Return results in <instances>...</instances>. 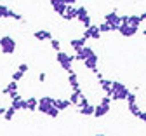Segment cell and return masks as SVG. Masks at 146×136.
<instances>
[{"label": "cell", "mask_w": 146, "mask_h": 136, "mask_svg": "<svg viewBox=\"0 0 146 136\" xmlns=\"http://www.w3.org/2000/svg\"><path fill=\"white\" fill-rule=\"evenodd\" d=\"M137 31H139V28H137V26H132V25H129V23H122L120 28H118V33H120L122 37H125V38L134 37Z\"/></svg>", "instance_id": "cell-6"}, {"label": "cell", "mask_w": 146, "mask_h": 136, "mask_svg": "<svg viewBox=\"0 0 146 136\" xmlns=\"http://www.w3.org/2000/svg\"><path fill=\"white\" fill-rule=\"evenodd\" d=\"M99 30H101V33H111V25L106 23V21H103L99 25Z\"/></svg>", "instance_id": "cell-28"}, {"label": "cell", "mask_w": 146, "mask_h": 136, "mask_svg": "<svg viewBox=\"0 0 146 136\" xmlns=\"http://www.w3.org/2000/svg\"><path fill=\"white\" fill-rule=\"evenodd\" d=\"M52 9H54V12H56V14H59V16L63 17V16H64V12H66V9H68V4H66V2L54 4V5H52Z\"/></svg>", "instance_id": "cell-17"}, {"label": "cell", "mask_w": 146, "mask_h": 136, "mask_svg": "<svg viewBox=\"0 0 146 136\" xmlns=\"http://www.w3.org/2000/svg\"><path fill=\"white\" fill-rule=\"evenodd\" d=\"M87 105H90V103H89V100L85 98V96L82 94V98H80V103H78V108H82V107H87Z\"/></svg>", "instance_id": "cell-33"}, {"label": "cell", "mask_w": 146, "mask_h": 136, "mask_svg": "<svg viewBox=\"0 0 146 136\" xmlns=\"http://www.w3.org/2000/svg\"><path fill=\"white\" fill-rule=\"evenodd\" d=\"M17 70H21V72H25V73H26V72H28V70H30V66H28V65H26V63H21V65H19V66H17Z\"/></svg>", "instance_id": "cell-34"}, {"label": "cell", "mask_w": 146, "mask_h": 136, "mask_svg": "<svg viewBox=\"0 0 146 136\" xmlns=\"http://www.w3.org/2000/svg\"><path fill=\"white\" fill-rule=\"evenodd\" d=\"M85 42H87V38H85V37H80V38H71V40H70V46H71V49L75 51V52H78V51H82V49H84Z\"/></svg>", "instance_id": "cell-12"}, {"label": "cell", "mask_w": 146, "mask_h": 136, "mask_svg": "<svg viewBox=\"0 0 146 136\" xmlns=\"http://www.w3.org/2000/svg\"><path fill=\"white\" fill-rule=\"evenodd\" d=\"M129 87H127L125 84L118 82V80H113V89L111 92H110V96H111L113 101H127V96H129Z\"/></svg>", "instance_id": "cell-1"}, {"label": "cell", "mask_w": 146, "mask_h": 136, "mask_svg": "<svg viewBox=\"0 0 146 136\" xmlns=\"http://www.w3.org/2000/svg\"><path fill=\"white\" fill-rule=\"evenodd\" d=\"M16 91H17V82H16V80H11V82L4 87V91H2V92L9 96V94H12V92H16Z\"/></svg>", "instance_id": "cell-19"}, {"label": "cell", "mask_w": 146, "mask_h": 136, "mask_svg": "<svg viewBox=\"0 0 146 136\" xmlns=\"http://www.w3.org/2000/svg\"><path fill=\"white\" fill-rule=\"evenodd\" d=\"M50 107H54V98H50V96H44V98L38 100V108H36V112L47 115V112H49Z\"/></svg>", "instance_id": "cell-8"}, {"label": "cell", "mask_w": 146, "mask_h": 136, "mask_svg": "<svg viewBox=\"0 0 146 136\" xmlns=\"http://www.w3.org/2000/svg\"><path fill=\"white\" fill-rule=\"evenodd\" d=\"M101 30H99V25H90L89 28H85V31H84V35L82 37H85L87 40L89 38H92V40H99L101 38Z\"/></svg>", "instance_id": "cell-7"}, {"label": "cell", "mask_w": 146, "mask_h": 136, "mask_svg": "<svg viewBox=\"0 0 146 136\" xmlns=\"http://www.w3.org/2000/svg\"><path fill=\"white\" fill-rule=\"evenodd\" d=\"M56 60H58L59 66H61L64 72H70V70H71V63L75 61V56H70L68 52H63V51H59V52L56 54Z\"/></svg>", "instance_id": "cell-3"}, {"label": "cell", "mask_w": 146, "mask_h": 136, "mask_svg": "<svg viewBox=\"0 0 146 136\" xmlns=\"http://www.w3.org/2000/svg\"><path fill=\"white\" fill-rule=\"evenodd\" d=\"M26 107H28L30 112H35L36 108H38V100L36 98H28L26 100Z\"/></svg>", "instance_id": "cell-22"}, {"label": "cell", "mask_w": 146, "mask_h": 136, "mask_svg": "<svg viewBox=\"0 0 146 136\" xmlns=\"http://www.w3.org/2000/svg\"><path fill=\"white\" fill-rule=\"evenodd\" d=\"M84 66L87 68V70H90L92 73H98L99 70H98V54L94 52V54H90L87 60L84 61Z\"/></svg>", "instance_id": "cell-9"}, {"label": "cell", "mask_w": 146, "mask_h": 136, "mask_svg": "<svg viewBox=\"0 0 146 136\" xmlns=\"http://www.w3.org/2000/svg\"><path fill=\"white\" fill-rule=\"evenodd\" d=\"M49 42H50V47L56 51V52H59V51H61V42L58 40V38H50Z\"/></svg>", "instance_id": "cell-27"}, {"label": "cell", "mask_w": 146, "mask_h": 136, "mask_svg": "<svg viewBox=\"0 0 146 136\" xmlns=\"http://www.w3.org/2000/svg\"><path fill=\"white\" fill-rule=\"evenodd\" d=\"M33 37L40 42H45V40H50L52 38V33L47 31V30H36V31H33Z\"/></svg>", "instance_id": "cell-13"}, {"label": "cell", "mask_w": 146, "mask_h": 136, "mask_svg": "<svg viewBox=\"0 0 146 136\" xmlns=\"http://www.w3.org/2000/svg\"><path fill=\"white\" fill-rule=\"evenodd\" d=\"M139 121H141L143 124H146V112H141V115H139Z\"/></svg>", "instance_id": "cell-35"}, {"label": "cell", "mask_w": 146, "mask_h": 136, "mask_svg": "<svg viewBox=\"0 0 146 136\" xmlns=\"http://www.w3.org/2000/svg\"><path fill=\"white\" fill-rule=\"evenodd\" d=\"M59 2H64V0H49V4L54 5V4H59Z\"/></svg>", "instance_id": "cell-37"}, {"label": "cell", "mask_w": 146, "mask_h": 136, "mask_svg": "<svg viewBox=\"0 0 146 136\" xmlns=\"http://www.w3.org/2000/svg\"><path fill=\"white\" fill-rule=\"evenodd\" d=\"M110 113V107H106V105H96V110H94V117L96 119H101V117H104V115H108Z\"/></svg>", "instance_id": "cell-15"}, {"label": "cell", "mask_w": 146, "mask_h": 136, "mask_svg": "<svg viewBox=\"0 0 146 136\" xmlns=\"http://www.w3.org/2000/svg\"><path fill=\"white\" fill-rule=\"evenodd\" d=\"M131 103H137V96L134 92H129V96H127V105H131Z\"/></svg>", "instance_id": "cell-32"}, {"label": "cell", "mask_w": 146, "mask_h": 136, "mask_svg": "<svg viewBox=\"0 0 146 136\" xmlns=\"http://www.w3.org/2000/svg\"><path fill=\"white\" fill-rule=\"evenodd\" d=\"M94 110H96V107H94V105H87V107L78 108L80 115H94Z\"/></svg>", "instance_id": "cell-21"}, {"label": "cell", "mask_w": 146, "mask_h": 136, "mask_svg": "<svg viewBox=\"0 0 146 136\" xmlns=\"http://www.w3.org/2000/svg\"><path fill=\"white\" fill-rule=\"evenodd\" d=\"M77 21L84 26V30L85 28H89L90 25V16H89V11H87V7H84V5H80L78 7V12H77Z\"/></svg>", "instance_id": "cell-5"}, {"label": "cell", "mask_w": 146, "mask_h": 136, "mask_svg": "<svg viewBox=\"0 0 146 136\" xmlns=\"http://www.w3.org/2000/svg\"><path fill=\"white\" fill-rule=\"evenodd\" d=\"M54 107L59 108V110H66V108H70L73 105H71L70 100H54Z\"/></svg>", "instance_id": "cell-18"}, {"label": "cell", "mask_w": 146, "mask_h": 136, "mask_svg": "<svg viewBox=\"0 0 146 136\" xmlns=\"http://www.w3.org/2000/svg\"><path fill=\"white\" fill-rule=\"evenodd\" d=\"M80 98H82V89H78V91H73V94L70 96V101H71V105L78 107V103H80Z\"/></svg>", "instance_id": "cell-20"}, {"label": "cell", "mask_w": 146, "mask_h": 136, "mask_svg": "<svg viewBox=\"0 0 146 136\" xmlns=\"http://www.w3.org/2000/svg\"><path fill=\"white\" fill-rule=\"evenodd\" d=\"M9 14V7L5 4H0V19H5Z\"/></svg>", "instance_id": "cell-29"}, {"label": "cell", "mask_w": 146, "mask_h": 136, "mask_svg": "<svg viewBox=\"0 0 146 136\" xmlns=\"http://www.w3.org/2000/svg\"><path fill=\"white\" fill-rule=\"evenodd\" d=\"M141 23H143V19H141V16H137V14H132V16H129V25H132V26H141Z\"/></svg>", "instance_id": "cell-24"}, {"label": "cell", "mask_w": 146, "mask_h": 136, "mask_svg": "<svg viewBox=\"0 0 146 136\" xmlns=\"http://www.w3.org/2000/svg\"><path fill=\"white\" fill-rule=\"evenodd\" d=\"M0 49H2L4 54H14L16 52V40L11 35L0 37Z\"/></svg>", "instance_id": "cell-2"}, {"label": "cell", "mask_w": 146, "mask_h": 136, "mask_svg": "<svg viewBox=\"0 0 146 136\" xmlns=\"http://www.w3.org/2000/svg\"><path fill=\"white\" fill-rule=\"evenodd\" d=\"M139 16H141V19H143V21H146V11H144V12H141Z\"/></svg>", "instance_id": "cell-39"}, {"label": "cell", "mask_w": 146, "mask_h": 136, "mask_svg": "<svg viewBox=\"0 0 146 136\" xmlns=\"http://www.w3.org/2000/svg\"><path fill=\"white\" fill-rule=\"evenodd\" d=\"M129 112H131V115H134V117H137L139 119V115H141V108H139V105L137 103H131L129 105Z\"/></svg>", "instance_id": "cell-23"}, {"label": "cell", "mask_w": 146, "mask_h": 136, "mask_svg": "<svg viewBox=\"0 0 146 136\" xmlns=\"http://www.w3.org/2000/svg\"><path fill=\"white\" fill-rule=\"evenodd\" d=\"M25 77V72H21V70H16L14 73H12V80H16V82H19L21 79Z\"/></svg>", "instance_id": "cell-31"}, {"label": "cell", "mask_w": 146, "mask_h": 136, "mask_svg": "<svg viewBox=\"0 0 146 136\" xmlns=\"http://www.w3.org/2000/svg\"><path fill=\"white\" fill-rule=\"evenodd\" d=\"M5 113V108H2V107H0V115H4Z\"/></svg>", "instance_id": "cell-40"}, {"label": "cell", "mask_w": 146, "mask_h": 136, "mask_svg": "<svg viewBox=\"0 0 146 136\" xmlns=\"http://www.w3.org/2000/svg\"><path fill=\"white\" fill-rule=\"evenodd\" d=\"M64 2H66L68 5H73V4H77V0H64Z\"/></svg>", "instance_id": "cell-38"}, {"label": "cell", "mask_w": 146, "mask_h": 136, "mask_svg": "<svg viewBox=\"0 0 146 136\" xmlns=\"http://www.w3.org/2000/svg\"><path fill=\"white\" fill-rule=\"evenodd\" d=\"M68 84L71 86V89H73V91L82 89V87H80V82H78V75L73 72V70H70V72H68Z\"/></svg>", "instance_id": "cell-11"}, {"label": "cell", "mask_w": 146, "mask_h": 136, "mask_svg": "<svg viewBox=\"0 0 146 136\" xmlns=\"http://www.w3.org/2000/svg\"><path fill=\"white\" fill-rule=\"evenodd\" d=\"M59 108H56V107H50L49 108V112H47V115H49V117H52V119H56L58 117V115H59Z\"/></svg>", "instance_id": "cell-30"}, {"label": "cell", "mask_w": 146, "mask_h": 136, "mask_svg": "<svg viewBox=\"0 0 146 136\" xmlns=\"http://www.w3.org/2000/svg\"><path fill=\"white\" fill-rule=\"evenodd\" d=\"M96 136H104V134H96Z\"/></svg>", "instance_id": "cell-42"}, {"label": "cell", "mask_w": 146, "mask_h": 136, "mask_svg": "<svg viewBox=\"0 0 146 136\" xmlns=\"http://www.w3.org/2000/svg\"><path fill=\"white\" fill-rule=\"evenodd\" d=\"M143 35H144V37H146V28H144V30H143Z\"/></svg>", "instance_id": "cell-41"}, {"label": "cell", "mask_w": 146, "mask_h": 136, "mask_svg": "<svg viewBox=\"0 0 146 136\" xmlns=\"http://www.w3.org/2000/svg\"><path fill=\"white\" fill-rule=\"evenodd\" d=\"M104 21L111 25V31H118L120 25H122V16L117 12V11H110L106 16H104Z\"/></svg>", "instance_id": "cell-4"}, {"label": "cell", "mask_w": 146, "mask_h": 136, "mask_svg": "<svg viewBox=\"0 0 146 136\" xmlns=\"http://www.w3.org/2000/svg\"><path fill=\"white\" fill-rule=\"evenodd\" d=\"M16 112H17V110H16V108H14V107L11 105V107H9V108L5 110V113H4V119H5L7 122H9V121H12V117L16 115Z\"/></svg>", "instance_id": "cell-25"}, {"label": "cell", "mask_w": 146, "mask_h": 136, "mask_svg": "<svg viewBox=\"0 0 146 136\" xmlns=\"http://www.w3.org/2000/svg\"><path fill=\"white\" fill-rule=\"evenodd\" d=\"M90 54H94V49L90 47V46H84V49H82V51L75 52V61H80V63H84V61L87 60V58H89Z\"/></svg>", "instance_id": "cell-10"}, {"label": "cell", "mask_w": 146, "mask_h": 136, "mask_svg": "<svg viewBox=\"0 0 146 136\" xmlns=\"http://www.w3.org/2000/svg\"><path fill=\"white\" fill-rule=\"evenodd\" d=\"M99 87H101L106 94H110V92H111V89H113V80H110V79H101V80H99Z\"/></svg>", "instance_id": "cell-16"}, {"label": "cell", "mask_w": 146, "mask_h": 136, "mask_svg": "<svg viewBox=\"0 0 146 136\" xmlns=\"http://www.w3.org/2000/svg\"><path fill=\"white\" fill-rule=\"evenodd\" d=\"M7 17H11V19H14V21H23V16L21 14H17V12H14L12 9H9V14H7Z\"/></svg>", "instance_id": "cell-26"}, {"label": "cell", "mask_w": 146, "mask_h": 136, "mask_svg": "<svg viewBox=\"0 0 146 136\" xmlns=\"http://www.w3.org/2000/svg\"><path fill=\"white\" fill-rule=\"evenodd\" d=\"M45 79H47L45 73H40V75H38V80H40V82H45Z\"/></svg>", "instance_id": "cell-36"}, {"label": "cell", "mask_w": 146, "mask_h": 136, "mask_svg": "<svg viewBox=\"0 0 146 136\" xmlns=\"http://www.w3.org/2000/svg\"><path fill=\"white\" fill-rule=\"evenodd\" d=\"M77 12H78V7H75V5H68V9H66V12H64L63 19H64V21H71V19H77Z\"/></svg>", "instance_id": "cell-14"}]
</instances>
